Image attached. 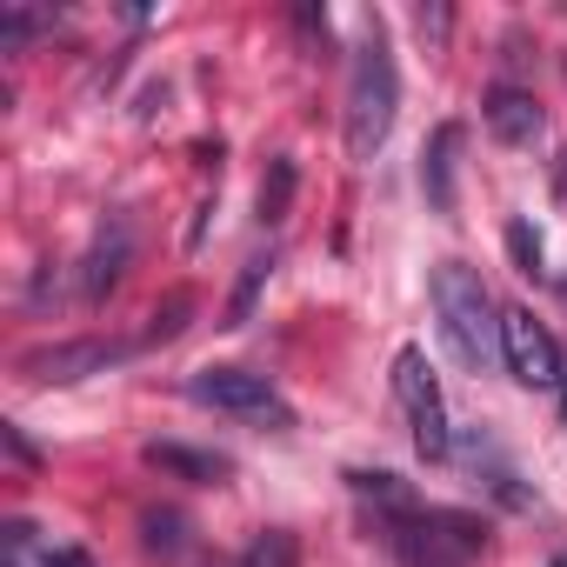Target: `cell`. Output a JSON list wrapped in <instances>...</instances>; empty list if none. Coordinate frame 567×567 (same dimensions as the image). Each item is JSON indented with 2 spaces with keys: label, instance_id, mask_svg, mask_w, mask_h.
<instances>
[{
  "label": "cell",
  "instance_id": "6da1fadb",
  "mask_svg": "<svg viewBox=\"0 0 567 567\" xmlns=\"http://www.w3.org/2000/svg\"><path fill=\"white\" fill-rule=\"evenodd\" d=\"M434 308H441L447 348H454L474 374L507 368V354H501V308H494L487 280H481L474 267H461V260H441V267H434Z\"/></svg>",
  "mask_w": 567,
  "mask_h": 567
},
{
  "label": "cell",
  "instance_id": "7a4b0ae2",
  "mask_svg": "<svg viewBox=\"0 0 567 567\" xmlns=\"http://www.w3.org/2000/svg\"><path fill=\"white\" fill-rule=\"evenodd\" d=\"M394 114H401V74H394L381 28H368V41L354 48V68H348V154L374 161L394 134Z\"/></svg>",
  "mask_w": 567,
  "mask_h": 567
},
{
  "label": "cell",
  "instance_id": "3957f363",
  "mask_svg": "<svg viewBox=\"0 0 567 567\" xmlns=\"http://www.w3.org/2000/svg\"><path fill=\"white\" fill-rule=\"evenodd\" d=\"M381 534L401 554V567H474L487 547V520L467 507H408L381 520Z\"/></svg>",
  "mask_w": 567,
  "mask_h": 567
},
{
  "label": "cell",
  "instance_id": "277c9868",
  "mask_svg": "<svg viewBox=\"0 0 567 567\" xmlns=\"http://www.w3.org/2000/svg\"><path fill=\"white\" fill-rule=\"evenodd\" d=\"M394 394H401V414H408V434H414L421 461H447L454 454V421H447V394H441L421 348L394 354Z\"/></svg>",
  "mask_w": 567,
  "mask_h": 567
},
{
  "label": "cell",
  "instance_id": "5b68a950",
  "mask_svg": "<svg viewBox=\"0 0 567 567\" xmlns=\"http://www.w3.org/2000/svg\"><path fill=\"white\" fill-rule=\"evenodd\" d=\"M187 394H194L200 408H220V414H234V421L295 427V408L274 394V381H267V374H247V368H200V374L187 381Z\"/></svg>",
  "mask_w": 567,
  "mask_h": 567
},
{
  "label": "cell",
  "instance_id": "8992f818",
  "mask_svg": "<svg viewBox=\"0 0 567 567\" xmlns=\"http://www.w3.org/2000/svg\"><path fill=\"white\" fill-rule=\"evenodd\" d=\"M501 354H507V374L520 388H560L567 381V361H560L554 334L527 308H501Z\"/></svg>",
  "mask_w": 567,
  "mask_h": 567
},
{
  "label": "cell",
  "instance_id": "52a82bcc",
  "mask_svg": "<svg viewBox=\"0 0 567 567\" xmlns=\"http://www.w3.org/2000/svg\"><path fill=\"white\" fill-rule=\"evenodd\" d=\"M134 348H141V341H101V334H81V341H54V348L21 354V374H28V381H87V374L121 368Z\"/></svg>",
  "mask_w": 567,
  "mask_h": 567
},
{
  "label": "cell",
  "instance_id": "ba28073f",
  "mask_svg": "<svg viewBox=\"0 0 567 567\" xmlns=\"http://www.w3.org/2000/svg\"><path fill=\"white\" fill-rule=\"evenodd\" d=\"M127 254H134L127 220H114V227H101V234H94V247H87V260H81V308H101V301L121 288Z\"/></svg>",
  "mask_w": 567,
  "mask_h": 567
},
{
  "label": "cell",
  "instance_id": "9c48e42d",
  "mask_svg": "<svg viewBox=\"0 0 567 567\" xmlns=\"http://www.w3.org/2000/svg\"><path fill=\"white\" fill-rule=\"evenodd\" d=\"M481 121H487V134L501 141V147H534L540 141V101L527 94V87H487V101H481Z\"/></svg>",
  "mask_w": 567,
  "mask_h": 567
},
{
  "label": "cell",
  "instance_id": "30bf717a",
  "mask_svg": "<svg viewBox=\"0 0 567 567\" xmlns=\"http://www.w3.org/2000/svg\"><path fill=\"white\" fill-rule=\"evenodd\" d=\"M454 154H461V127L441 121L434 141H427V154H421V187H427V207L434 214H454V167H461Z\"/></svg>",
  "mask_w": 567,
  "mask_h": 567
},
{
  "label": "cell",
  "instance_id": "8fae6325",
  "mask_svg": "<svg viewBox=\"0 0 567 567\" xmlns=\"http://www.w3.org/2000/svg\"><path fill=\"white\" fill-rule=\"evenodd\" d=\"M467 467L487 481V494H494V501H507V507H527V501H534V487H520L514 461H507V454H501L487 434H474V441H467Z\"/></svg>",
  "mask_w": 567,
  "mask_h": 567
},
{
  "label": "cell",
  "instance_id": "7c38bea8",
  "mask_svg": "<svg viewBox=\"0 0 567 567\" xmlns=\"http://www.w3.org/2000/svg\"><path fill=\"white\" fill-rule=\"evenodd\" d=\"M147 461L154 467H167V474H181V481H194V487H214V481H227L234 467H227V454H200V447H181V441H154L147 447Z\"/></svg>",
  "mask_w": 567,
  "mask_h": 567
},
{
  "label": "cell",
  "instance_id": "4fadbf2b",
  "mask_svg": "<svg viewBox=\"0 0 567 567\" xmlns=\"http://www.w3.org/2000/svg\"><path fill=\"white\" fill-rule=\"evenodd\" d=\"M348 487H354L361 501H374V514H381V520H394V514L421 507V501H414V487H408L401 474H368V467H354V474H348Z\"/></svg>",
  "mask_w": 567,
  "mask_h": 567
},
{
  "label": "cell",
  "instance_id": "5bb4252c",
  "mask_svg": "<svg viewBox=\"0 0 567 567\" xmlns=\"http://www.w3.org/2000/svg\"><path fill=\"white\" fill-rule=\"evenodd\" d=\"M240 567H301V540L288 527H260L247 547H240Z\"/></svg>",
  "mask_w": 567,
  "mask_h": 567
},
{
  "label": "cell",
  "instance_id": "9a60e30c",
  "mask_svg": "<svg viewBox=\"0 0 567 567\" xmlns=\"http://www.w3.org/2000/svg\"><path fill=\"white\" fill-rule=\"evenodd\" d=\"M187 315H194V295H187V288H174L167 301H154V315H147V334H141V348H161V341H174V334L187 328Z\"/></svg>",
  "mask_w": 567,
  "mask_h": 567
},
{
  "label": "cell",
  "instance_id": "2e32d148",
  "mask_svg": "<svg viewBox=\"0 0 567 567\" xmlns=\"http://www.w3.org/2000/svg\"><path fill=\"white\" fill-rule=\"evenodd\" d=\"M288 200H295V161L280 154V161L267 167V181H260V220H267V227L288 220Z\"/></svg>",
  "mask_w": 567,
  "mask_h": 567
},
{
  "label": "cell",
  "instance_id": "e0dca14e",
  "mask_svg": "<svg viewBox=\"0 0 567 567\" xmlns=\"http://www.w3.org/2000/svg\"><path fill=\"white\" fill-rule=\"evenodd\" d=\"M267 274H274V254H254V260L240 267V288H234V301H227V328H247V315H254V295L267 288Z\"/></svg>",
  "mask_w": 567,
  "mask_h": 567
},
{
  "label": "cell",
  "instance_id": "ac0fdd59",
  "mask_svg": "<svg viewBox=\"0 0 567 567\" xmlns=\"http://www.w3.org/2000/svg\"><path fill=\"white\" fill-rule=\"evenodd\" d=\"M507 254H514V267H520V274H540V234H534L527 220H514V227H507Z\"/></svg>",
  "mask_w": 567,
  "mask_h": 567
},
{
  "label": "cell",
  "instance_id": "d6986e66",
  "mask_svg": "<svg viewBox=\"0 0 567 567\" xmlns=\"http://www.w3.org/2000/svg\"><path fill=\"white\" fill-rule=\"evenodd\" d=\"M41 28H48V14H21V8H8V14H0V48H28Z\"/></svg>",
  "mask_w": 567,
  "mask_h": 567
},
{
  "label": "cell",
  "instance_id": "ffe728a7",
  "mask_svg": "<svg viewBox=\"0 0 567 567\" xmlns=\"http://www.w3.org/2000/svg\"><path fill=\"white\" fill-rule=\"evenodd\" d=\"M141 527H147V547L154 554H181V514H147Z\"/></svg>",
  "mask_w": 567,
  "mask_h": 567
},
{
  "label": "cell",
  "instance_id": "44dd1931",
  "mask_svg": "<svg viewBox=\"0 0 567 567\" xmlns=\"http://www.w3.org/2000/svg\"><path fill=\"white\" fill-rule=\"evenodd\" d=\"M414 28H421V41H434V48H441V41H447V28H454V14H447V8H421V14H414Z\"/></svg>",
  "mask_w": 567,
  "mask_h": 567
},
{
  "label": "cell",
  "instance_id": "7402d4cb",
  "mask_svg": "<svg viewBox=\"0 0 567 567\" xmlns=\"http://www.w3.org/2000/svg\"><path fill=\"white\" fill-rule=\"evenodd\" d=\"M41 567H94L81 547H41Z\"/></svg>",
  "mask_w": 567,
  "mask_h": 567
},
{
  "label": "cell",
  "instance_id": "603a6c76",
  "mask_svg": "<svg viewBox=\"0 0 567 567\" xmlns=\"http://www.w3.org/2000/svg\"><path fill=\"white\" fill-rule=\"evenodd\" d=\"M0 434H8V447H14V461H21V467H34V447H28V434H21V427H0Z\"/></svg>",
  "mask_w": 567,
  "mask_h": 567
},
{
  "label": "cell",
  "instance_id": "cb8c5ba5",
  "mask_svg": "<svg viewBox=\"0 0 567 567\" xmlns=\"http://www.w3.org/2000/svg\"><path fill=\"white\" fill-rule=\"evenodd\" d=\"M547 567H567V554H554V560H547Z\"/></svg>",
  "mask_w": 567,
  "mask_h": 567
},
{
  "label": "cell",
  "instance_id": "d4e9b609",
  "mask_svg": "<svg viewBox=\"0 0 567 567\" xmlns=\"http://www.w3.org/2000/svg\"><path fill=\"white\" fill-rule=\"evenodd\" d=\"M560 408H567V381H560Z\"/></svg>",
  "mask_w": 567,
  "mask_h": 567
},
{
  "label": "cell",
  "instance_id": "484cf974",
  "mask_svg": "<svg viewBox=\"0 0 567 567\" xmlns=\"http://www.w3.org/2000/svg\"><path fill=\"white\" fill-rule=\"evenodd\" d=\"M560 295H567V280H560Z\"/></svg>",
  "mask_w": 567,
  "mask_h": 567
}]
</instances>
